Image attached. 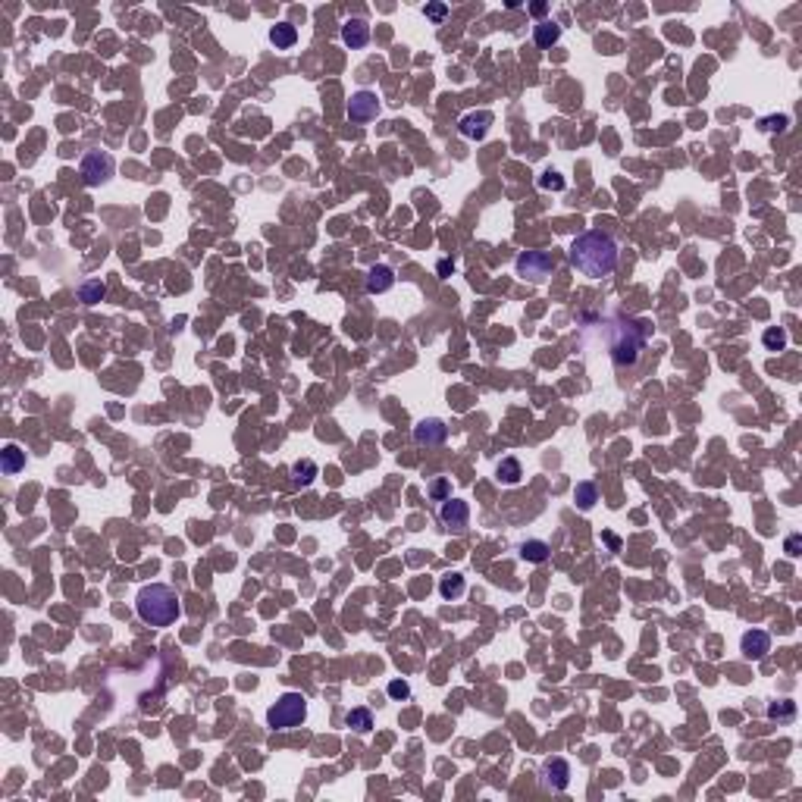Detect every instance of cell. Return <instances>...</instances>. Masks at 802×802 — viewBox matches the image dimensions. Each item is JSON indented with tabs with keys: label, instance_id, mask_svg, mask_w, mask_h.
<instances>
[{
	"label": "cell",
	"instance_id": "1",
	"mask_svg": "<svg viewBox=\"0 0 802 802\" xmlns=\"http://www.w3.org/2000/svg\"><path fill=\"white\" fill-rule=\"evenodd\" d=\"M571 264L589 279L608 276L618 266V242L608 232H583L571 245Z\"/></svg>",
	"mask_w": 802,
	"mask_h": 802
},
{
	"label": "cell",
	"instance_id": "2",
	"mask_svg": "<svg viewBox=\"0 0 802 802\" xmlns=\"http://www.w3.org/2000/svg\"><path fill=\"white\" fill-rule=\"evenodd\" d=\"M135 612H138V618L150 627H170V624H176V618L182 614L179 592L166 583H150L138 592Z\"/></svg>",
	"mask_w": 802,
	"mask_h": 802
},
{
	"label": "cell",
	"instance_id": "3",
	"mask_svg": "<svg viewBox=\"0 0 802 802\" xmlns=\"http://www.w3.org/2000/svg\"><path fill=\"white\" fill-rule=\"evenodd\" d=\"M649 333H652V323H649V320L618 317V323H614V335H612V342H608L614 364H618V367H633L636 358H639V351H643V345H646Z\"/></svg>",
	"mask_w": 802,
	"mask_h": 802
},
{
	"label": "cell",
	"instance_id": "4",
	"mask_svg": "<svg viewBox=\"0 0 802 802\" xmlns=\"http://www.w3.org/2000/svg\"><path fill=\"white\" fill-rule=\"evenodd\" d=\"M307 718V702L301 693H282L266 712V724L273 730H292Z\"/></svg>",
	"mask_w": 802,
	"mask_h": 802
},
{
	"label": "cell",
	"instance_id": "5",
	"mask_svg": "<svg viewBox=\"0 0 802 802\" xmlns=\"http://www.w3.org/2000/svg\"><path fill=\"white\" fill-rule=\"evenodd\" d=\"M514 266H517V273H520L524 279H530V282H542L545 276H551L555 260H551V254H545V251H520Z\"/></svg>",
	"mask_w": 802,
	"mask_h": 802
},
{
	"label": "cell",
	"instance_id": "6",
	"mask_svg": "<svg viewBox=\"0 0 802 802\" xmlns=\"http://www.w3.org/2000/svg\"><path fill=\"white\" fill-rule=\"evenodd\" d=\"M110 176H113V157L104 154V150H91V154H85V160H82L85 185H101V182H107Z\"/></svg>",
	"mask_w": 802,
	"mask_h": 802
},
{
	"label": "cell",
	"instance_id": "7",
	"mask_svg": "<svg viewBox=\"0 0 802 802\" xmlns=\"http://www.w3.org/2000/svg\"><path fill=\"white\" fill-rule=\"evenodd\" d=\"M439 520L449 533H464L467 530V520H470V508L467 502L461 498H445L442 508H439Z\"/></svg>",
	"mask_w": 802,
	"mask_h": 802
},
{
	"label": "cell",
	"instance_id": "8",
	"mask_svg": "<svg viewBox=\"0 0 802 802\" xmlns=\"http://www.w3.org/2000/svg\"><path fill=\"white\" fill-rule=\"evenodd\" d=\"M376 116H380V97H376L373 91H358V95H351V101H348V119H351V123H370Z\"/></svg>",
	"mask_w": 802,
	"mask_h": 802
},
{
	"label": "cell",
	"instance_id": "9",
	"mask_svg": "<svg viewBox=\"0 0 802 802\" xmlns=\"http://www.w3.org/2000/svg\"><path fill=\"white\" fill-rule=\"evenodd\" d=\"M445 439H449V427H445L442 420H436V417H427V420H420L414 427V442L417 445H442Z\"/></svg>",
	"mask_w": 802,
	"mask_h": 802
},
{
	"label": "cell",
	"instance_id": "10",
	"mask_svg": "<svg viewBox=\"0 0 802 802\" xmlns=\"http://www.w3.org/2000/svg\"><path fill=\"white\" fill-rule=\"evenodd\" d=\"M492 126V113L489 110H480V113H467L458 123V132H461L464 138H470V141H480V138H486V132H489Z\"/></svg>",
	"mask_w": 802,
	"mask_h": 802
},
{
	"label": "cell",
	"instance_id": "11",
	"mask_svg": "<svg viewBox=\"0 0 802 802\" xmlns=\"http://www.w3.org/2000/svg\"><path fill=\"white\" fill-rule=\"evenodd\" d=\"M542 777L551 790H567V783H571V765L565 759H545Z\"/></svg>",
	"mask_w": 802,
	"mask_h": 802
},
{
	"label": "cell",
	"instance_id": "12",
	"mask_svg": "<svg viewBox=\"0 0 802 802\" xmlns=\"http://www.w3.org/2000/svg\"><path fill=\"white\" fill-rule=\"evenodd\" d=\"M743 655L746 658H765V655L771 652V636L765 630H749L743 633Z\"/></svg>",
	"mask_w": 802,
	"mask_h": 802
},
{
	"label": "cell",
	"instance_id": "13",
	"mask_svg": "<svg viewBox=\"0 0 802 802\" xmlns=\"http://www.w3.org/2000/svg\"><path fill=\"white\" fill-rule=\"evenodd\" d=\"M342 41H345L351 50L367 48V41H370V26L364 19H348L345 26H342Z\"/></svg>",
	"mask_w": 802,
	"mask_h": 802
},
{
	"label": "cell",
	"instance_id": "14",
	"mask_svg": "<svg viewBox=\"0 0 802 802\" xmlns=\"http://www.w3.org/2000/svg\"><path fill=\"white\" fill-rule=\"evenodd\" d=\"M392 286H395L392 266H386V264L370 266V273H367V292L370 295H382V292H389Z\"/></svg>",
	"mask_w": 802,
	"mask_h": 802
},
{
	"label": "cell",
	"instance_id": "15",
	"mask_svg": "<svg viewBox=\"0 0 802 802\" xmlns=\"http://www.w3.org/2000/svg\"><path fill=\"white\" fill-rule=\"evenodd\" d=\"M270 41L276 44L279 50L295 48V41H298V28H295L292 22H276V26L270 28Z\"/></svg>",
	"mask_w": 802,
	"mask_h": 802
},
{
	"label": "cell",
	"instance_id": "16",
	"mask_svg": "<svg viewBox=\"0 0 802 802\" xmlns=\"http://www.w3.org/2000/svg\"><path fill=\"white\" fill-rule=\"evenodd\" d=\"M22 467H26V451H22L19 445H7V449L0 451V470L7 476L19 473Z\"/></svg>",
	"mask_w": 802,
	"mask_h": 802
},
{
	"label": "cell",
	"instance_id": "17",
	"mask_svg": "<svg viewBox=\"0 0 802 802\" xmlns=\"http://www.w3.org/2000/svg\"><path fill=\"white\" fill-rule=\"evenodd\" d=\"M496 476H498V483L505 486H517L520 483V476H524V470H520V461L517 458H502L496 467Z\"/></svg>",
	"mask_w": 802,
	"mask_h": 802
},
{
	"label": "cell",
	"instance_id": "18",
	"mask_svg": "<svg viewBox=\"0 0 802 802\" xmlns=\"http://www.w3.org/2000/svg\"><path fill=\"white\" fill-rule=\"evenodd\" d=\"M345 724L351 730H358V734H370L373 730V714H370V708H351L345 714Z\"/></svg>",
	"mask_w": 802,
	"mask_h": 802
},
{
	"label": "cell",
	"instance_id": "19",
	"mask_svg": "<svg viewBox=\"0 0 802 802\" xmlns=\"http://www.w3.org/2000/svg\"><path fill=\"white\" fill-rule=\"evenodd\" d=\"M558 38H561V26H555V22H539L533 28V41L539 48H551V44H558Z\"/></svg>",
	"mask_w": 802,
	"mask_h": 802
},
{
	"label": "cell",
	"instance_id": "20",
	"mask_svg": "<svg viewBox=\"0 0 802 802\" xmlns=\"http://www.w3.org/2000/svg\"><path fill=\"white\" fill-rule=\"evenodd\" d=\"M520 558L530 561V565H542V561H549V545L542 539H530V542L520 545Z\"/></svg>",
	"mask_w": 802,
	"mask_h": 802
},
{
	"label": "cell",
	"instance_id": "21",
	"mask_svg": "<svg viewBox=\"0 0 802 802\" xmlns=\"http://www.w3.org/2000/svg\"><path fill=\"white\" fill-rule=\"evenodd\" d=\"M464 592V577L461 574H445L442 580H439V596L442 598H458Z\"/></svg>",
	"mask_w": 802,
	"mask_h": 802
},
{
	"label": "cell",
	"instance_id": "22",
	"mask_svg": "<svg viewBox=\"0 0 802 802\" xmlns=\"http://www.w3.org/2000/svg\"><path fill=\"white\" fill-rule=\"evenodd\" d=\"M292 476H295V483H298V486H311L313 476H317V464H313L311 458H304V461H298L292 467Z\"/></svg>",
	"mask_w": 802,
	"mask_h": 802
},
{
	"label": "cell",
	"instance_id": "23",
	"mask_svg": "<svg viewBox=\"0 0 802 802\" xmlns=\"http://www.w3.org/2000/svg\"><path fill=\"white\" fill-rule=\"evenodd\" d=\"M761 342H765V348H768V351H783V348H787V329H783V326L765 329Z\"/></svg>",
	"mask_w": 802,
	"mask_h": 802
},
{
	"label": "cell",
	"instance_id": "24",
	"mask_svg": "<svg viewBox=\"0 0 802 802\" xmlns=\"http://www.w3.org/2000/svg\"><path fill=\"white\" fill-rule=\"evenodd\" d=\"M79 295H82L85 304H97V301L107 295V286H104L101 279H91V282H85V286H82V292H79Z\"/></svg>",
	"mask_w": 802,
	"mask_h": 802
},
{
	"label": "cell",
	"instance_id": "25",
	"mask_svg": "<svg viewBox=\"0 0 802 802\" xmlns=\"http://www.w3.org/2000/svg\"><path fill=\"white\" fill-rule=\"evenodd\" d=\"M574 498H577V505H580L583 511H589L592 505L598 502V489H596L592 483H580V486H577V492H574Z\"/></svg>",
	"mask_w": 802,
	"mask_h": 802
},
{
	"label": "cell",
	"instance_id": "26",
	"mask_svg": "<svg viewBox=\"0 0 802 802\" xmlns=\"http://www.w3.org/2000/svg\"><path fill=\"white\" fill-rule=\"evenodd\" d=\"M539 188H545V191H561V188H565V176H558L555 170L542 173V176H539Z\"/></svg>",
	"mask_w": 802,
	"mask_h": 802
},
{
	"label": "cell",
	"instance_id": "27",
	"mask_svg": "<svg viewBox=\"0 0 802 802\" xmlns=\"http://www.w3.org/2000/svg\"><path fill=\"white\" fill-rule=\"evenodd\" d=\"M449 492H451V486H449V480H445V476H439V480L429 486V496H433L436 502H445V498H451Z\"/></svg>",
	"mask_w": 802,
	"mask_h": 802
},
{
	"label": "cell",
	"instance_id": "28",
	"mask_svg": "<svg viewBox=\"0 0 802 802\" xmlns=\"http://www.w3.org/2000/svg\"><path fill=\"white\" fill-rule=\"evenodd\" d=\"M787 123H790L787 116H768V119H761V123H759V129L761 132H783V129H787Z\"/></svg>",
	"mask_w": 802,
	"mask_h": 802
},
{
	"label": "cell",
	"instance_id": "29",
	"mask_svg": "<svg viewBox=\"0 0 802 802\" xmlns=\"http://www.w3.org/2000/svg\"><path fill=\"white\" fill-rule=\"evenodd\" d=\"M793 714H796L793 702H774V705H768V718H793Z\"/></svg>",
	"mask_w": 802,
	"mask_h": 802
},
{
	"label": "cell",
	"instance_id": "30",
	"mask_svg": "<svg viewBox=\"0 0 802 802\" xmlns=\"http://www.w3.org/2000/svg\"><path fill=\"white\" fill-rule=\"evenodd\" d=\"M423 13H427V19L442 22L445 16H449V7H445V3H427V7H423Z\"/></svg>",
	"mask_w": 802,
	"mask_h": 802
},
{
	"label": "cell",
	"instance_id": "31",
	"mask_svg": "<svg viewBox=\"0 0 802 802\" xmlns=\"http://www.w3.org/2000/svg\"><path fill=\"white\" fill-rule=\"evenodd\" d=\"M389 696H392V699H408L411 687L404 683V680H392V683H389Z\"/></svg>",
	"mask_w": 802,
	"mask_h": 802
},
{
	"label": "cell",
	"instance_id": "32",
	"mask_svg": "<svg viewBox=\"0 0 802 802\" xmlns=\"http://www.w3.org/2000/svg\"><path fill=\"white\" fill-rule=\"evenodd\" d=\"M799 549H802V536H790L787 539V555L796 558V555H799Z\"/></svg>",
	"mask_w": 802,
	"mask_h": 802
},
{
	"label": "cell",
	"instance_id": "33",
	"mask_svg": "<svg viewBox=\"0 0 802 802\" xmlns=\"http://www.w3.org/2000/svg\"><path fill=\"white\" fill-rule=\"evenodd\" d=\"M436 273H439V276H449V273H455V264H451V260H439Z\"/></svg>",
	"mask_w": 802,
	"mask_h": 802
},
{
	"label": "cell",
	"instance_id": "34",
	"mask_svg": "<svg viewBox=\"0 0 802 802\" xmlns=\"http://www.w3.org/2000/svg\"><path fill=\"white\" fill-rule=\"evenodd\" d=\"M545 10H549V7H545V3H533V7H530V13H533V16H545Z\"/></svg>",
	"mask_w": 802,
	"mask_h": 802
}]
</instances>
